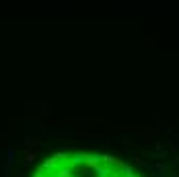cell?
I'll list each match as a JSON object with an SVG mask.
<instances>
[{"mask_svg": "<svg viewBox=\"0 0 179 177\" xmlns=\"http://www.w3.org/2000/svg\"><path fill=\"white\" fill-rule=\"evenodd\" d=\"M72 163L78 171V177H140L132 173L130 167L124 163L111 159V157H93V154H74ZM66 177H76L72 173V169L62 171Z\"/></svg>", "mask_w": 179, "mask_h": 177, "instance_id": "6da1fadb", "label": "cell"}]
</instances>
